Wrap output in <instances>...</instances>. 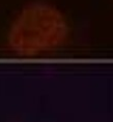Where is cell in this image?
I'll return each instance as SVG.
<instances>
[{
  "instance_id": "cell-1",
  "label": "cell",
  "mask_w": 113,
  "mask_h": 122,
  "mask_svg": "<svg viewBox=\"0 0 113 122\" xmlns=\"http://www.w3.org/2000/svg\"><path fill=\"white\" fill-rule=\"evenodd\" d=\"M70 36V26L58 7L36 1L25 5L10 24L6 45L21 56H35L59 48Z\"/></svg>"
}]
</instances>
